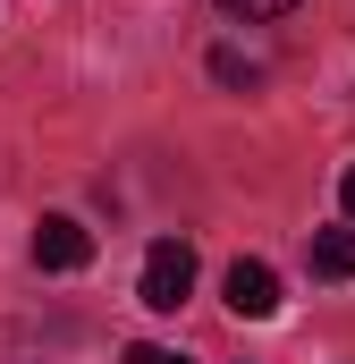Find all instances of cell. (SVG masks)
<instances>
[{
  "mask_svg": "<svg viewBox=\"0 0 355 364\" xmlns=\"http://www.w3.org/2000/svg\"><path fill=\"white\" fill-rule=\"evenodd\" d=\"M136 296H144L153 314H178V305L195 296V246H186V237H153V255H144V279H136Z\"/></svg>",
  "mask_w": 355,
  "mask_h": 364,
  "instance_id": "obj_1",
  "label": "cell"
},
{
  "mask_svg": "<svg viewBox=\"0 0 355 364\" xmlns=\"http://www.w3.org/2000/svg\"><path fill=\"white\" fill-rule=\"evenodd\" d=\"M220 296H229V314H237V322H271V314H279V272L254 263V255H237L229 279H220Z\"/></svg>",
  "mask_w": 355,
  "mask_h": 364,
  "instance_id": "obj_2",
  "label": "cell"
},
{
  "mask_svg": "<svg viewBox=\"0 0 355 364\" xmlns=\"http://www.w3.org/2000/svg\"><path fill=\"white\" fill-rule=\"evenodd\" d=\"M34 263H43V272H85L93 263V229L68 220V212H51V220L34 229Z\"/></svg>",
  "mask_w": 355,
  "mask_h": 364,
  "instance_id": "obj_3",
  "label": "cell"
},
{
  "mask_svg": "<svg viewBox=\"0 0 355 364\" xmlns=\"http://www.w3.org/2000/svg\"><path fill=\"white\" fill-rule=\"evenodd\" d=\"M305 263H313V279H355V229H313Z\"/></svg>",
  "mask_w": 355,
  "mask_h": 364,
  "instance_id": "obj_4",
  "label": "cell"
},
{
  "mask_svg": "<svg viewBox=\"0 0 355 364\" xmlns=\"http://www.w3.org/2000/svg\"><path fill=\"white\" fill-rule=\"evenodd\" d=\"M212 77H220V85H263V60H246L237 43H220V51H212Z\"/></svg>",
  "mask_w": 355,
  "mask_h": 364,
  "instance_id": "obj_5",
  "label": "cell"
},
{
  "mask_svg": "<svg viewBox=\"0 0 355 364\" xmlns=\"http://www.w3.org/2000/svg\"><path fill=\"white\" fill-rule=\"evenodd\" d=\"M127 364H186V356H178V348H161V339H136V348H127Z\"/></svg>",
  "mask_w": 355,
  "mask_h": 364,
  "instance_id": "obj_6",
  "label": "cell"
},
{
  "mask_svg": "<svg viewBox=\"0 0 355 364\" xmlns=\"http://www.w3.org/2000/svg\"><path fill=\"white\" fill-rule=\"evenodd\" d=\"M220 9H237V17H288L296 0H220Z\"/></svg>",
  "mask_w": 355,
  "mask_h": 364,
  "instance_id": "obj_7",
  "label": "cell"
},
{
  "mask_svg": "<svg viewBox=\"0 0 355 364\" xmlns=\"http://www.w3.org/2000/svg\"><path fill=\"white\" fill-rule=\"evenodd\" d=\"M339 212H347V229H355V161H347V178H339Z\"/></svg>",
  "mask_w": 355,
  "mask_h": 364,
  "instance_id": "obj_8",
  "label": "cell"
}]
</instances>
